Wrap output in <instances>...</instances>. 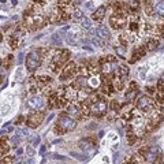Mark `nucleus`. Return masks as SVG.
<instances>
[{
	"label": "nucleus",
	"mask_w": 164,
	"mask_h": 164,
	"mask_svg": "<svg viewBox=\"0 0 164 164\" xmlns=\"http://www.w3.org/2000/svg\"><path fill=\"white\" fill-rule=\"evenodd\" d=\"M43 119H44V115L40 114V112H36V114L29 115V118H28V120H26V123H28L30 127H37L38 125H41Z\"/></svg>",
	"instance_id": "obj_11"
},
{
	"label": "nucleus",
	"mask_w": 164,
	"mask_h": 164,
	"mask_svg": "<svg viewBox=\"0 0 164 164\" xmlns=\"http://www.w3.org/2000/svg\"><path fill=\"white\" fill-rule=\"evenodd\" d=\"M153 12L157 17H164V0H160L157 1L153 6Z\"/></svg>",
	"instance_id": "obj_15"
},
{
	"label": "nucleus",
	"mask_w": 164,
	"mask_h": 164,
	"mask_svg": "<svg viewBox=\"0 0 164 164\" xmlns=\"http://www.w3.org/2000/svg\"><path fill=\"white\" fill-rule=\"evenodd\" d=\"M81 38L78 34V32H75V30H71V32L67 33V37H66V41L67 44H71V45H75V44H78V40Z\"/></svg>",
	"instance_id": "obj_13"
},
{
	"label": "nucleus",
	"mask_w": 164,
	"mask_h": 164,
	"mask_svg": "<svg viewBox=\"0 0 164 164\" xmlns=\"http://www.w3.org/2000/svg\"><path fill=\"white\" fill-rule=\"evenodd\" d=\"M59 36H60V33H55L54 36H52V44H55V45H60L62 40L59 38Z\"/></svg>",
	"instance_id": "obj_21"
},
{
	"label": "nucleus",
	"mask_w": 164,
	"mask_h": 164,
	"mask_svg": "<svg viewBox=\"0 0 164 164\" xmlns=\"http://www.w3.org/2000/svg\"><path fill=\"white\" fill-rule=\"evenodd\" d=\"M107 103L105 100H97V101H93L90 104V114L97 116V118H100L103 115H105L107 112Z\"/></svg>",
	"instance_id": "obj_4"
},
{
	"label": "nucleus",
	"mask_w": 164,
	"mask_h": 164,
	"mask_svg": "<svg viewBox=\"0 0 164 164\" xmlns=\"http://www.w3.org/2000/svg\"><path fill=\"white\" fill-rule=\"evenodd\" d=\"M126 22H127V17L125 14H122V12H115L110 19V23L111 26L114 29H122L126 26Z\"/></svg>",
	"instance_id": "obj_6"
},
{
	"label": "nucleus",
	"mask_w": 164,
	"mask_h": 164,
	"mask_svg": "<svg viewBox=\"0 0 164 164\" xmlns=\"http://www.w3.org/2000/svg\"><path fill=\"white\" fill-rule=\"evenodd\" d=\"M159 153H160V149L159 146H152L145 152V161L148 163H153L156 161V159L159 157Z\"/></svg>",
	"instance_id": "obj_10"
},
{
	"label": "nucleus",
	"mask_w": 164,
	"mask_h": 164,
	"mask_svg": "<svg viewBox=\"0 0 164 164\" xmlns=\"http://www.w3.org/2000/svg\"><path fill=\"white\" fill-rule=\"evenodd\" d=\"M136 93H138V89H130L128 93L126 94V100H131L133 97L136 96Z\"/></svg>",
	"instance_id": "obj_22"
},
{
	"label": "nucleus",
	"mask_w": 164,
	"mask_h": 164,
	"mask_svg": "<svg viewBox=\"0 0 164 164\" xmlns=\"http://www.w3.org/2000/svg\"><path fill=\"white\" fill-rule=\"evenodd\" d=\"M131 10H133V11H138V10H139V1H133Z\"/></svg>",
	"instance_id": "obj_25"
},
{
	"label": "nucleus",
	"mask_w": 164,
	"mask_h": 164,
	"mask_svg": "<svg viewBox=\"0 0 164 164\" xmlns=\"http://www.w3.org/2000/svg\"><path fill=\"white\" fill-rule=\"evenodd\" d=\"M82 17H83V14H82L81 10H75L74 11V18L75 19H82Z\"/></svg>",
	"instance_id": "obj_23"
},
{
	"label": "nucleus",
	"mask_w": 164,
	"mask_h": 164,
	"mask_svg": "<svg viewBox=\"0 0 164 164\" xmlns=\"http://www.w3.org/2000/svg\"><path fill=\"white\" fill-rule=\"evenodd\" d=\"M22 62H23V54L21 52V54H19V56H18V63L22 64Z\"/></svg>",
	"instance_id": "obj_29"
},
{
	"label": "nucleus",
	"mask_w": 164,
	"mask_h": 164,
	"mask_svg": "<svg viewBox=\"0 0 164 164\" xmlns=\"http://www.w3.org/2000/svg\"><path fill=\"white\" fill-rule=\"evenodd\" d=\"M28 153L29 155H33V153H34V150H33L32 148H29V149H28Z\"/></svg>",
	"instance_id": "obj_33"
},
{
	"label": "nucleus",
	"mask_w": 164,
	"mask_h": 164,
	"mask_svg": "<svg viewBox=\"0 0 164 164\" xmlns=\"http://www.w3.org/2000/svg\"><path fill=\"white\" fill-rule=\"evenodd\" d=\"M26 105H28L30 110H34V111L43 110L44 108V99L41 96H33L26 101Z\"/></svg>",
	"instance_id": "obj_7"
},
{
	"label": "nucleus",
	"mask_w": 164,
	"mask_h": 164,
	"mask_svg": "<svg viewBox=\"0 0 164 164\" xmlns=\"http://www.w3.org/2000/svg\"><path fill=\"white\" fill-rule=\"evenodd\" d=\"M40 64H41V48H36L30 51L26 56V70L29 73L36 71Z\"/></svg>",
	"instance_id": "obj_1"
},
{
	"label": "nucleus",
	"mask_w": 164,
	"mask_h": 164,
	"mask_svg": "<svg viewBox=\"0 0 164 164\" xmlns=\"http://www.w3.org/2000/svg\"><path fill=\"white\" fill-rule=\"evenodd\" d=\"M86 85H89V79L86 78V77H79V78H77V81H75V86L77 88H85Z\"/></svg>",
	"instance_id": "obj_17"
},
{
	"label": "nucleus",
	"mask_w": 164,
	"mask_h": 164,
	"mask_svg": "<svg viewBox=\"0 0 164 164\" xmlns=\"http://www.w3.org/2000/svg\"><path fill=\"white\" fill-rule=\"evenodd\" d=\"M45 150H46V146L43 145L41 148H40V155H44V153H45Z\"/></svg>",
	"instance_id": "obj_28"
},
{
	"label": "nucleus",
	"mask_w": 164,
	"mask_h": 164,
	"mask_svg": "<svg viewBox=\"0 0 164 164\" xmlns=\"http://www.w3.org/2000/svg\"><path fill=\"white\" fill-rule=\"evenodd\" d=\"M79 149L85 153L86 157H92L97 152V148L94 146V144L89 138H85V139H82V141H79Z\"/></svg>",
	"instance_id": "obj_5"
},
{
	"label": "nucleus",
	"mask_w": 164,
	"mask_h": 164,
	"mask_svg": "<svg viewBox=\"0 0 164 164\" xmlns=\"http://www.w3.org/2000/svg\"><path fill=\"white\" fill-rule=\"evenodd\" d=\"M38 144H40V137H36V138H34V141H33V145L37 146Z\"/></svg>",
	"instance_id": "obj_30"
},
{
	"label": "nucleus",
	"mask_w": 164,
	"mask_h": 164,
	"mask_svg": "<svg viewBox=\"0 0 164 164\" xmlns=\"http://www.w3.org/2000/svg\"><path fill=\"white\" fill-rule=\"evenodd\" d=\"M96 34L99 36V38L105 40V41H108V40L111 38V33H110V30H108L105 26H100V28H97L96 29Z\"/></svg>",
	"instance_id": "obj_12"
},
{
	"label": "nucleus",
	"mask_w": 164,
	"mask_h": 164,
	"mask_svg": "<svg viewBox=\"0 0 164 164\" xmlns=\"http://www.w3.org/2000/svg\"><path fill=\"white\" fill-rule=\"evenodd\" d=\"M99 85H100V82H99V78H97V77H92V78L89 79V86H92V88H97Z\"/></svg>",
	"instance_id": "obj_20"
},
{
	"label": "nucleus",
	"mask_w": 164,
	"mask_h": 164,
	"mask_svg": "<svg viewBox=\"0 0 164 164\" xmlns=\"http://www.w3.org/2000/svg\"><path fill=\"white\" fill-rule=\"evenodd\" d=\"M105 12H107V8H105V6H101V7H99L94 12H93V21H101V19L104 18V15H105Z\"/></svg>",
	"instance_id": "obj_14"
},
{
	"label": "nucleus",
	"mask_w": 164,
	"mask_h": 164,
	"mask_svg": "<svg viewBox=\"0 0 164 164\" xmlns=\"http://www.w3.org/2000/svg\"><path fill=\"white\" fill-rule=\"evenodd\" d=\"M55 159H56V160H62V161H66V160H67V157H66V156H59V155H55Z\"/></svg>",
	"instance_id": "obj_27"
},
{
	"label": "nucleus",
	"mask_w": 164,
	"mask_h": 164,
	"mask_svg": "<svg viewBox=\"0 0 164 164\" xmlns=\"http://www.w3.org/2000/svg\"><path fill=\"white\" fill-rule=\"evenodd\" d=\"M67 112H68L70 115H73V116H77V115H79L78 108L75 107L74 104H71V105H68V107H67Z\"/></svg>",
	"instance_id": "obj_19"
},
{
	"label": "nucleus",
	"mask_w": 164,
	"mask_h": 164,
	"mask_svg": "<svg viewBox=\"0 0 164 164\" xmlns=\"http://www.w3.org/2000/svg\"><path fill=\"white\" fill-rule=\"evenodd\" d=\"M115 52L118 54V56H120L122 59H125L126 57V45L116 44V45H115Z\"/></svg>",
	"instance_id": "obj_16"
},
{
	"label": "nucleus",
	"mask_w": 164,
	"mask_h": 164,
	"mask_svg": "<svg viewBox=\"0 0 164 164\" xmlns=\"http://www.w3.org/2000/svg\"><path fill=\"white\" fill-rule=\"evenodd\" d=\"M77 73V64L75 63H70L67 67L64 68V71H62L60 74V81H70Z\"/></svg>",
	"instance_id": "obj_8"
},
{
	"label": "nucleus",
	"mask_w": 164,
	"mask_h": 164,
	"mask_svg": "<svg viewBox=\"0 0 164 164\" xmlns=\"http://www.w3.org/2000/svg\"><path fill=\"white\" fill-rule=\"evenodd\" d=\"M81 28L85 29V30H90V29H92V19L82 18L81 19Z\"/></svg>",
	"instance_id": "obj_18"
},
{
	"label": "nucleus",
	"mask_w": 164,
	"mask_h": 164,
	"mask_svg": "<svg viewBox=\"0 0 164 164\" xmlns=\"http://www.w3.org/2000/svg\"><path fill=\"white\" fill-rule=\"evenodd\" d=\"M85 6H86V8H88V10H92V7H93V3H92V1H89V3H86Z\"/></svg>",
	"instance_id": "obj_31"
},
{
	"label": "nucleus",
	"mask_w": 164,
	"mask_h": 164,
	"mask_svg": "<svg viewBox=\"0 0 164 164\" xmlns=\"http://www.w3.org/2000/svg\"><path fill=\"white\" fill-rule=\"evenodd\" d=\"M160 83H161V85H164V73L161 74V77H160Z\"/></svg>",
	"instance_id": "obj_32"
},
{
	"label": "nucleus",
	"mask_w": 164,
	"mask_h": 164,
	"mask_svg": "<svg viewBox=\"0 0 164 164\" xmlns=\"http://www.w3.org/2000/svg\"><path fill=\"white\" fill-rule=\"evenodd\" d=\"M22 153H23V149H18V150H17V155H22Z\"/></svg>",
	"instance_id": "obj_34"
},
{
	"label": "nucleus",
	"mask_w": 164,
	"mask_h": 164,
	"mask_svg": "<svg viewBox=\"0 0 164 164\" xmlns=\"http://www.w3.org/2000/svg\"><path fill=\"white\" fill-rule=\"evenodd\" d=\"M68 56H70V52H68L67 49L57 51L56 54H55V56L52 57L51 63H49L51 70H52L54 73H59L60 71V68H62V66L68 60Z\"/></svg>",
	"instance_id": "obj_2"
},
{
	"label": "nucleus",
	"mask_w": 164,
	"mask_h": 164,
	"mask_svg": "<svg viewBox=\"0 0 164 164\" xmlns=\"http://www.w3.org/2000/svg\"><path fill=\"white\" fill-rule=\"evenodd\" d=\"M75 128V120L71 118H68L66 115L60 116L57 119V123H56V131L57 133H67V131H71Z\"/></svg>",
	"instance_id": "obj_3"
},
{
	"label": "nucleus",
	"mask_w": 164,
	"mask_h": 164,
	"mask_svg": "<svg viewBox=\"0 0 164 164\" xmlns=\"http://www.w3.org/2000/svg\"><path fill=\"white\" fill-rule=\"evenodd\" d=\"M130 29H131V32H137V30H138V23L131 22V23H130Z\"/></svg>",
	"instance_id": "obj_26"
},
{
	"label": "nucleus",
	"mask_w": 164,
	"mask_h": 164,
	"mask_svg": "<svg viewBox=\"0 0 164 164\" xmlns=\"http://www.w3.org/2000/svg\"><path fill=\"white\" fill-rule=\"evenodd\" d=\"M137 107H138L139 110L148 112V111L152 110V107H153V101H152V99L148 96H141L138 99V101H137Z\"/></svg>",
	"instance_id": "obj_9"
},
{
	"label": "nucleus",
	"mask_w": 164,
	"mask_h": 164,
	"mask_svg": "<svg viewBox=\"0 0 164 164\" xmlns=\"http://www.w3.org/2000/svg\"><path fill=\"white\" fill-rule=\"evenodd\" d=\"M11 141H12V145L17 146V145H19V142H21V138H19L18 136H14L12 138H11Z\"/></svg>",
	"instance_id": "obj_24"
}]
</instances>
